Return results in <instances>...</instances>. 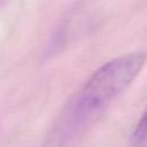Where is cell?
Instances as JSON below:
<instances>
[{
  "label": "cell",
  "instance_id": "obj_1",
  "mask_svg": "<svg viewBox=\"0 0 147 147\" xmlns=\"http://www.w3.org/2000/svg\"><path fill=\"white\" fill-rule=\"evenodd\" d=\"M146 62L147 52H134L117 56L96 69L70 103L65 117L69 124H82L101 111L132 83Z\"/></svg>",
  "mask_w": 147,
  "mask_h": 147
},
{
  "label": "cell",
  "instance_id": "obj_2",
  "mask_svg": "<svg viewBox=\"0 0 147 147\" xmlns=\"http://www.w3.org/2000/svg\"><path fill=\"white\" fill-rule=\"evenodd\" d=\"M147 140V108L145 109L142 116L137 123L134 131L132 133V144L134 146H140Z\"/></svg>",
  "mask_w": 147,
  "mask_h": 147
},
{
  "label": "cell",
  "instance_id": "obj_3",
  "mask_svg": "<svg viewBox=\"0 0 147 147\" xmlns=\"http://www.w3.org/2000/svg\"><path fill=\"white\" fill-rule=\"evenodd\" d=\"M0 1H1V0H0Z\"/></svg>",
  "mask_w": 147,
  "mask_h": 147
}]
</instances>
